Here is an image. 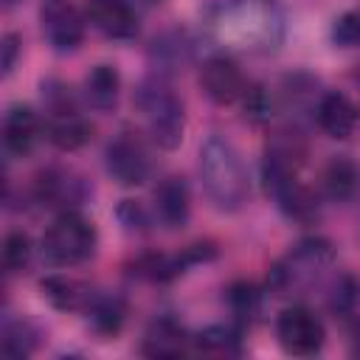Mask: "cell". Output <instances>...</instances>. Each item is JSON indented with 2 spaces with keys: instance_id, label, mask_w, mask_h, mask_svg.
<instances>
[{
  "instance_id": "7402d4cb",
  "label": "cell",
  "mask_w": 360,
  "mask_h": 360,
  "mask_svg": "<svg viewBox=\"0 0 360 360\" xmlns=\"http://www.w3.org/2000/svg\"><path fill=\"white\" fill-rule=\"evenodd\" d=\"M357 186H360V169L349 158L329 160V166L323 169V191L329 200H338V202L352 200Z\"/></svg>"
},
{
  "instance_id": "ac0fdd59",
  "label": "cell",
  "mask_w": 360,
  "mask_h": 360,
  "mask_svg": "<svg viewBox=\"0 0 360 360\" xmlns=\"http://www.w3.org/2000/svg\"><path fill=\"white\" fill-rule=\"evenodd\" d=\"M39 290L62 312H87V307L96 298L93 287L73 276H45L39 281Z\"/></svg>"
},
{
  "instance_id": "3957f363",
  "label": "cell",
  "mask_w": 360,
  "mask_h": 360,
  "mask_svg": "<svg viewBox=\"0 0 360 360\" xmlns=\"http://www.w3.org/2000/svg\"><path fill=\"white\" fill-rule=\"evenodd\" d=\"M262 180L264 191L276 200V205L295 222H312L318 219V197L315 191L301 180V152L290 141H273L267 143L264 163H262Z\"/></svg>"
},
{
  "instance_id": "4fadbf2b",
  "label": "cell",
  "mask_w": 360,
  "mask_h": 360,
  "mask_svg": "<svg viewBox=\"0 0 360 360\" xmlns=\"http://www.w3.org/2000/svg\"><path fill=\"white\" fill-rule=\"evenodd\" d=\"M34 197L39 205L45 208H62V211H73L70 205H76L84 197V186L82 180L68 172V169H45L37 174L34 180Z\"/></svg>"
},
{
  "instance_id": "ffe728a7",
  "label": "cell",
  "mask_w": 360,
  "mask_h": 360,
  "mask_svg": "<svg viewBox=\"0 0 360 360\" xmlns=\"http://www.w3.org/2000/svg\"><path fill=\"white\" fill-rule=\"evenodd\" d=\"M191 349L205 357H239L242 354V338L233 326H208L200 335L191 338Z\"/></svg>"
},
{
  "instance_id": "7a4b0ae2",
  "label": "cell",
  "mask_w": 360,
  "mask_h": 360,
  "mask_svg": "<svg viewBox=\"0 0 360 360\" xmlns=\"http://www.w3.org/2000/svg\"><path fill=\"white\" fill-rule=\"evenodd\" d=\"M200 180L217 211H242L250 200V174L239 149L222 138L208 135L200 146Z\"/></svg>"
},
{
  "instance_id": "4316f807",
  "label": "cell",
  "mask_w": 360,
  "mask_h": 360,
  "mask_svg": "<svg viewBox=\"0 0 360 360\" xmlns=\"http://www.w3.org/2000/svg\"><path fill=\"white\" fill-rule=\"evenodd\" d=\"M332 39L340 48H354L360 45V11H346L335 20L332 25Z\"/></svg>"
},
{
  "instance_id": "603a6c76",
  "label": "cell",
  "mask_w": 360,
  "mask_h": 360,
  "mask_svg": "<svg viewBox=\"0 0 360 360\" xmlns=\"http://www.w3.org/2000/svg\"><path fill=\"white\" fill-rule=\"evenodd\" d=\"M39 332L28 321H6L3 326V352L11 357H25L37 349Z\"/></svg>"
},
{
  "instance_id": "9c48e42d",
  "label": "cell",
  "mask_w": 360,
  "mask_h": 360,
  "mask_svg": "<svg viewBox=\"0 0 360 360\" xmlns=\"http://www.w3.org/2000/svg\"><path fill=\"white\" fill-rule=\"evenodd\" d=\"M107 172L121 186H141L149 180L152 160L143 141L135 132H121L107 146Z\"/></svg>"
},
{
  "instance_id": "8fae6325",
  "label": "cell",
  "mask_w": 360,
  "mask_h": 360,
  "mask_svg": "<svg viewBox=\"0 0 360 360\" xmlns=\"http://www.w3.org/2000/svg\"><path fill=\"white\" fill-rule=\"evenodd\" d=\"M42 34L59 53H70L84 39V17L68 0H48L42 6Z\"/></svg>"
},
{
  "instance_id": "7c38bea8",
  "label": "cell",
  "mask_w": 360,
  "mask_h": 360,
  "mask_svg": "<svg viewBox=\"0 0 360 360\" xmlns=\"http://www.w3.org/2000/svg\"><path fill=\"white\" fill-rule=\"evenodd\" d=\"M87 20L110 39H132L138 34V11L129 0H87Z\"/></svg>"
},
{
  "instance_id": "5b68a950",
  "label": "cell",
  "mask_w": 360,
  "mask_h": 360,
  "mask_svg": "<svg viewBox=\"0 0 360 360\" xmlns=\"http://www.w3.org/2000/svg\"><path fill=\"white\" fill-rule=\"evenodd\" d=\"M96 228L79 211H62L42 233V259L53 267H73L96 253Z\"/></svg>"
},
{
  "instance_id": "d4e9b609",
  "label": "cell",
  "mask_w": 360,
  "mask_h": 360,
  "mask_svg": "<svg viewBox=\"0 0 360 360\" xmlns=\"http://www.w3.org/2000/svg\"><path fill=\"white\" fill-rule=\"evenodd\" d=\"M259 304H262V298H259V290H256L253 284L239 281V284L228 287V307H231L233 318H236L242 326H245V323H250V321L256 318Z\"/></svg>"
},
{
  "instance_id": "6da1fadb",
  "label": "cell",
  "mask_w": 360,
  "mask_h": 360,
  "mask_svg": "<svg viewBox=\"0 0 360 360\" xmlns=\"http://www.w3.org/2000/svg\"><path fill=\"white\" fill-rule=\"evenodd\" d=\"M211 34L222 48L270 51L281 42V14L267 0H228L211 14Z\"/></svg>"
},
{
  "instance_id": "f546056e",
  "label": "cell",
  "mask_w": 360,
  "mask_h": 360,
  "mask_svg": "<svg viewBox=\"0 0 360 360\" xmlns=\"http://www.w3.org/2000/svg\"><path fill=\"white\" fill-rule=\"evenodd\" d=\"M352 354L360 357V321H357V326H354V332H352Z\"/></svg>"
},
{
  "instance_id": "30bf717a",
  "label": "cell",
  "mask_w": 360,
  "mask_h": 360,
  "mask_svg": "<svg viewBox=\"0 0 360 360\" xmlns=\"http://www.w3.org/2000/svg\"><path fill=\"white\" fill-rule=\"evenodd\" d=\"M200 84H202L205 96L214 104H222V107L242 101V96L248 93V82H245L239 65L228 53H214L202 62Z\"/></svg>"
},
{
  "instance_id": "9a60e30c",
  "label": "cell",
  "mask_w": 360,
  "mask_h": 360,
  "mask_svg": "<svg viewBox=\"0 0 360 360\" xmlns=\"http://www.w3.org/2000/svg\"><path fill=\"white\" fill-rule=\"evenodd\" d=\"M315 121L329 138H349L360 124V110L343 93H323L315 107Z\"/></svg>"
},
{
  "instance_id": "8992f818",
  "label": "cell",
  "mask_w": 360,
  "mask_h": 360,
  "mask_svg": "<svg viewBox=\"0 0 360 360\" xmlns=\"http://www.w3.org/2000/svg\"><path fill=\"white\" fill-rule=\"evenodd\" d=\"M332 259L335 250L326 239H304L270 270V290L278 295H298L323 276Z\"/></svg>"
},
{
  "instance_id": "cb8c5ba5",
  "label": "cell",
  "mask_w": 360,
  "mask_h": 360,
  "mask_svg": "<svg viewBox=\"0 0 360 360\" xmlns=\"http://www.w3.org/2000/svg\"><path fill=\"white\" fill-rule=\"evenodd\" d=\"M357 307H360V278L352 273L338 276L329 292V309L335 315H352Z\"/></svg>"
},
{
  "instance_id": "44dd1931",
  "label": "cell",
  "mask_w": 360,
  "mask_h": 360,
  "mask_svg": "<svg viewBox=\"0 0 360 360\" xmlns=\"http://www.w3.org/2000/svg\"><path fill=\"white\" fill-rule=\"evenodd\" d=\"M87 318H90V326L96 335L101 338H115L124 326V318H127V307L118 295H98L93 298V304L87 307Z\"/></svg>"
},
{
  "instance_id": "d6986e66",
  "label": "cell",
  "mask_w": 360,
  "mask_h": 360,
  "mask_svg": "<svg viewBox=\"0 0 360 360\" xmlns=\"http://www.w3.org/2000/svg\"><path fill=\"white\" fill-rule=\"evenodd\" d=\"M121 96V73L112 65H96L84 76V98L93 110L110 112Z\"/></svg>"
},
{
  "instance_id": "4dcf8cb0",
  "label": "cell",
  "mask_w": 360,
  "mask_h": 360,
  "mask_svg": "<svg viewBox=\"0 0 360 360\" xmlns=\"http://www.w3.org/2000/svg\"><path fill=\"white\" fill-rule=\"evenodd\" d=\"M152 3H155V0H152Z\"/></svg>"
},
{
  "instance_id": "ba28073f",
  "label": "cell",
  "mask_w": 360,
  "mask_h": 360,
  "mask_svg": "<svg viewBox=\"0 0 360 360\" xmlns=\"http://www.w3.org/2000/svg\"><path fill=\"white\" fill-rule=\"evenodd\" d=\"M276 338L287 354L309 357V354L321 352V346L326 340V329H323V321L312 309L287 307L276 321Z\"/></svg>"
},
{
  "instance_id": "484cf974",
  "label": "cell",
  "mask_w": 360,
  "mask_h": 360,
  "mask_svg": "<svg viewBox=\"0 0 360 360\" xmlns=\"http://www.w3.org/2000/svg\"><path fill=\"white\" fill-rule=\"evenodd\" d=\"M31 262V239L22 231H11L3 242V270L20 273Z\"/></svg>"
},
{
  "instance_id": "83f0119b",
  "label": "cell",
  "mask_w": 360,
  "mask_h": 360,
  "mask_svg": "<svg viewBox=\"0 0 360 360\" xmlns=\"http://www.w3.org/2000/svg\"><path fill=\"white\" fill-rule=\"evenodd\" d=\"M118 217L124 219V225L132 231H143L146 225H149V219H146V214H143V208L138 205V202H132V200H124V205L118 208Z\"/></svg>"
},
{
  "instance_id": "e0dca14e",
  "label": "cell",
  "mask_w": 360,
  "mask_h": 360,
  "mask_svg": "<svg viewBox=\"0 0 360 360\" xmlns=\"http://www.w3.org/2000/svg\"><path fill=\"white\" fill-rule=\"evenodd\" d=\"M155 214L160 219V225L166 228H183L191 217V191L188 183L177 174L160 180V186L155 188Z\"/></svg>"
},
{
  "instance_id": "52a82bcc",
  "label": "cell",
  "mask_w": 360,
  "mask_h": 360,
  "mask_svg": "<svg viewBox=\"0 0 360 360\" xmlns=\"http://www.w3.org/2000/svg\"><path fill=\"white\" fill-rule=\"evenodd\" d=\"M42 98H45V132L48 141L62 149V152H76L90 141V121L82 115L70 87H65L62 82H42Z\"/></svg>"
},
{
  "instance_id": "2e32d148",
  "label": "cell",
  "mask_w": 360,
  "mask_h": 360,
  "mask_svg": "<svg viewBox=\"0 0 360 360\" xmlns=\"http://www.w3.org/2000/svg\"><path fill=\"white\" fill-rule=\"evenodd\" d=\"M42 135V121L31 107H11L3 121V143L6 152L14 158H25L34 152L37 141Z\"/></svg>"
},
{
  "instance_id": "5bb4252c",
  "label": "cell",
  "mask_w": 360,
  "mask_h": 360,
  "mask_svg": "<svg viewBox=\"0 0 360 360\" xmlns=\"http://www.w3.org/2000/svg\"><path fill=\"white\" fill-rule=\"evenodd\" d=\"M188 332L169 315H160L155 318L146 332H143V340H141V352L146 357H155V360H163V357H180L188 352Z\"/></svg>"
},
{
  "instance_id": "277c9868",
  "label": "cell",
  "mask_w": 360,
  "mask_h": 360,
  "mask_svg": "<svg viewBox=\"0 0 360 360\" xmlns=\"http://www.w3.org/2000/svg\"><path fill=\"white\" fill-rule=\"evenodd\" d=\"M135 104L143 115L149 138L160 149H177L183 141V129H186V112H183V101L172 90V84L163 76H149L138 87Z\"/></svg>"
},
{
  "instance_id": "f1b7e54d",
  "label": "cell",
  "mask_w": 360,
  "mask_h": 360,
  "mask_svg": "<svg viewBox=\"0 0 360 360\" xmlns=\"http://www.w3.org/2000/svg\"><path fill=\"white\" fill-rule=\"evenodd\" d=\"M17 53H20V37H17V34H6V37H3V73H6V76L14 70Z\"/></svg>"
}]
</instances>
